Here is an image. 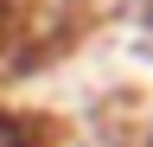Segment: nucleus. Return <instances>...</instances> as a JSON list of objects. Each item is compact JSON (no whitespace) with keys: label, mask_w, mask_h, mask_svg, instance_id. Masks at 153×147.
<instances>
[{"label":"nucleus","mask_w":153,"mask_h":147,"mask_svg":"<svg viewBox=\"0 0 153 147\" xmlns=\"http://www.w3.org/2000/svg\"><path fill=\"white\" fill-rule=\"evenodd\" d=\"M0 19H7V0H0Z\"/></svg>","instance_id":"f257e3e1"}]
</instances>
